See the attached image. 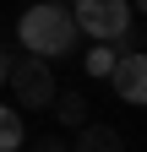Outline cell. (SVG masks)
<instances>
[{"mask_svg": "<svg viewBox=\"0 0 147 152\" xmlns=\"http://www.w3.org/2000/svg\"><path fill=\"white\" fill-rule=\"evenodd\" d=\"M76 152H125V141L115 125H87V130H76Z\"/></svg>", "mask_w": 147, "mask_h": 152, "instance_id": "cell-5", "label": "cell"}, {"mask_svg": "<svg viewBox=\"0 0 147 152\" xmlns=\"http://www.w3.org/2000/svg\"><path fill=\"white\" fill-rule=\"evenodd\" d=\"M6 87H11V103L16 109H49L60 103V92H54V76L44 60H22V54H6Z\"/></svg>", "mask_w": 147, "mask_h": 152, "instance_id": "cell-2", "label": "cell"}, {"mask_svg": "<svg viewBox=\"0 0 147 152\" xmlns=\"http://www.w3.org/2000/svg\"><path fill=\"white\" fill-rule=\"evenodd\" d=\"M49 6H65V0H49Z\"/></svg>", "mask_w": 147, "mask_h": 152, "instance_id": "cell-10", "label": "cell"}, {"mask_svg": "<svg viewBox=\"0 0 147 152\" xmlns=\"http://www.w3.org/2000/svg\"><path fill=\"white\" fill-rule=\"evenodd\" d=\"M33 152H65V141L60 136H44V141H33Z\"/></svg>", "mask_w": 147, "mask_h": 152, "instance_id": "cell-9", "label": "cell"}, {"mask_svg": "<svg viewBox=\"0 0 147 152\" xmlns=\"http://www.w3.org/2000/svg\"><path fill=\"white\" fill-rule=\"evenodd\" d=\"M22 141H27V125H22V109H0V152H22Z\"/></svg>", "mask_w": 147, "mask_h": 152, "instance_id": "cell-6", "label": "cell"}, {"mask_svg": "<svg viewBox=\"0 0 147 152\" xmlns=\"http://www.w3.org/2000/svg\"><path fill=\"white\" fill-rule=\"evenodd\" d=\"M82 71H87V76H104V82H109V76L120 71V54H115V44H93V49H87V60H82Z\"/></svg>", "mask_w": 147, "mask_h": 152, "instance_id": "cell-7", "label": "cell"}, {"mask_svg": "<svg viewBox=\"0 0 147 152\" xmlns=\"http://www.w3.org/2000/svg\"><path fill=\"white\" fill-rule=\"evenodd\" d=\"M54 120H60V125L87 130V98H82V92H60V103H54Z\"/></svg>", "mask_w": 147, "mask_h": 152, "instance_id": "cell-8", "label": "cell"}, {"mask_svg": "<svg viewBox=\"0 0 147 152\" xmlns=\"http://www.w3.org/2000/svg\"><path fill=\"white\" fill-rule=\"evenodd\" d=\"M136 6H142V11H147V0H136Z\"/></svg>", "mask_w": 147, "mask_h": 152, "instance_id": "cell-11", "label": "cell"}, {"mask_svg": "<svg viewBox=\"0 0 147 152\" xmlns=\"http://www.w3.org/2000/svg\"><path fill=\"white\" fill-rule=\"evenodd\" d=\"M109 82H115L120 103H136V109H147V54H120V71L109 76Z\"/></svg>", "mask_w": 147, "mask_h": 152, "instance_id": "cell-4", "label": "cell"}, {"mask_svg": "<svg viewBox=\"0 0 147 152\" xmlns=\"http://www.w3.org/2000/svg\"><path fill=\"white\" fill-rule=\"evenodd\" d=\"M76 22L93 44H120L131 27V0H76Z\"/></svg>", "mask_w": 147, "mask_h": 152, "instance_id": "cell-3", "label": "cell"}, {"mask_svg": "<svg viewBox=\"0 0 147 152\" xmlns=\"http://www.w3.org/2000/svg\"><path fill=\"white\" fill-rule=\"evenodd\" d=\"M76 33H82L76 11L49 6V0H33V6L16 16V44H22L33 60H60V54H71Z\"/></svg>", "mask_w": 147, "mask_h": 152, "instance_id": "cell-1", "label": "cell"}]
</instances>
